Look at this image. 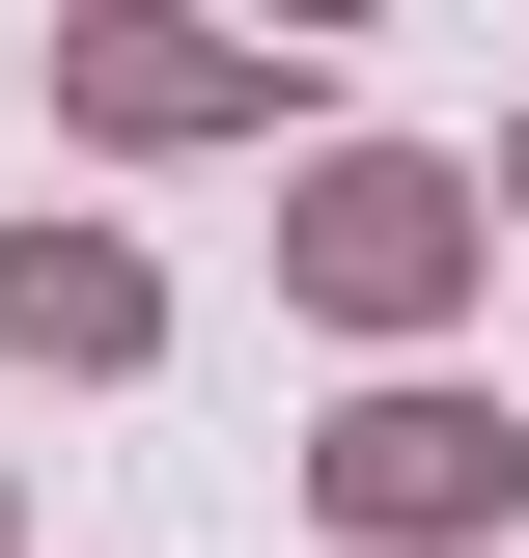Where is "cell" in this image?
I'll list each match as a JSON object with an SVG mask.
<instances>
[{"mask_svg": "<svg viewBox=\"0 0 529 558\" xmlns=\"http://www.w3.org/2000/svg\"><path fill=\"white\" fill-rule=\"evenodd\" d=\"M334 502H362V531H446V502H473V418H362Z\"/></svg>", "mask_w": 529, "mask_h": 558, "instance_id": "2", "label": "cell"}, {"mask_svg": "<svg viewBox=\"0 0 529 558\" xmlns=\"http://www.w3.org/2000/svg\"><path fill=\"white\" fill-rule=\"evenodd\" d=\"M307 279H334V307H418V279H446V196H418V168H334Z\"/></svg>", "mask_w": 529, "mask_h": 558, "instance_id": "1", "label": "cell"}, {"mask_svg": "<svg viewBox=\"0 0 529 558\" xmlns=\"http://www.w3.org/2000/svg\"><path fill=\"white\" fill-rule=\"evenodd\" d=\"M0 336H84V363H112V336H139V279H112V252H0Z\"/></svg>", "mask_w": 529, "mask_h": 558, "instance_id": "3", "label": "cell"}]
</instances>
